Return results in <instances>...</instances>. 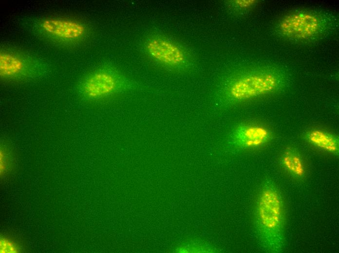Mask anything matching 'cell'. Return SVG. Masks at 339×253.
<instances>
[{
  "mask_svg": "<svg viewBox=\"0 0 339 253\" xmlns=\"http://www.w3.org/2000/svg\"><path fill=\"white\" fill-rule=\"evenodd\" d=\"M257 214L264 247L270 253L280 252L284 240V206L280 192L271 181L265 183L261 192Z\"/></svg>",
  "mask_w": 339,
  "mask_h": 253,
  "instance_id": "1",
  "label": "cell"
},
{
  "mask_svg": "<svg viewBox=\"0 0 339 253\" xmlns=\"http://www.w3.org/2000/svg\"><path fill=\"white\" fill-rule=\"evenodd\" d=\"M285 81L283 75L274 71L245 73L230 80L224 94L229 101H243L273 92L283 87Z\"/></svg>",
  "mask_w": 339,
  "mask_h": 253,
  "instance_id": "2",
  "label": "cell"
},
{
  "mask_svg": "<svg viewBox=\"0 0 339 253\" xmlns=\"http://www.w3.org/2000/svg\"><path fill=\"white\" fill-rule=\"evenodd\" d=\"M131 84L121 73L111 68H101L81 81L79 90L88 99H98L129 89Z\"/></svg>",
  "mask_w": 339,
  "mask_h": 253,
  "instance_id": "3",
  "label": "cell"
},
{
  "mask_svg": "<svg viewBox=\"0 0 339 253\" xmlns=\"http://www.w3.org/2000/svg\"><path fill=\"white\" fill-rule=\"evenodd\" d=\"M43 63L34 57L11 49L0 52V75L5 79H19L41 72Z\"/></svg>",
  "mask_w": 339,
  "mask_h": 253,
  "instance_id": "4",
  "label": "cell"
},
{
  "mask_svg": "<svg viewBox=\"0 0 339 253\" xmlns=\"http://www.w3.org/2000/svg\"><path fill=\"white\" fill-rule=\"evenodd\" d=\"M38 26L41 33L45 36L65 43L79 40L87 32L84 23L66 18H44L38 22Z\"/></svg>",
  "mask_w": 339,
  "mask_h": 253,
  "instance_id": "5",
  "label": "cell"
},
{
  "mask_svg": "<svg viewBox=\"0 0 339 253\" xmlns=\"http://www.w3.org/2000/svg\"><path fill=\"white\" fill-rule=\"evenodd\" d=\"M321 19L316 14L298 12L288 14L281 20L279 28L283 36L293 39H307L321 29Z\"/></svg>",
  "mask_w": 339,
  "mask_h": 253,
  "instance_id": "6",
  "label": "cell"
},
{
  "mask_svg": "<svg viewBox=\"0 0 339 253\" xmlns=\"http://www.w3.org/2000/svg\"><path fill=\"white\" fill-rule=\"evenodd\" d=\"M145 48L155 60L170 66L181 65L185 60L183 50L176 43L162 37H152L147 41Z\"/></svg>",
  "mask_w": 339,
  "mask_h": 253,
  "instance_id": "7",
  "label": "cell"
},
{
  "mask_svg": "<svg viewBox=\"0 0 339 253\" xmlns=\"http://www.w3.org/2000/svg\"><path fill=\"white\" fill-rule=\"evenodd\" d=\"M230 138L233 144L241 148H254L264 145L271 138L266 127L254 124H240L232 130Z\"/></svg>",
  "mask_w": 339,
  "mask_h": 253,
  "instance_id": "8",
  "label": "cell"
},
{
  "mask_svg": "<svg viewBox=\"0 0 339 253\" xmlns=\"http://www.w3.org/2000/svg\"><path fill=\"white\" fill-rule=\"evenodd\" d=\"M304 138L320 149L336 155L339 154V138L331 132L320 129H313L304 134Z\"/></svg>",
  "mask_w": 339,
  "mask_h": 253,
  "instance_id": "9",
  "label": "cell"
},
{
  "mask_svg": "<svg viewBox=\"0 0 339 253\" xmlns=\"http://www.w3.org/2000/svg\"><path fill=\"white\" fill-rule=\"evenodd\" d=\"M281 163L287 172L293 176L302 178L305 172L304 162L301 155L294 149L285 150L281 158Z\"/></svg>",
  "mask_w": 339,
  "mask_h": 253,
  "instance_id": "10",
  "label": "cell"
},
{
  "mask_svg": "<svg viewBox=\"0 0 339 253\" xmlns=\"http://www.w3.org/2000/svg\"><path fill=\"white\" fill-rule=\"evenodd\" d=\"M20 251V247L14 240L4 236L0 237V253H16Z\"/></svg>",
  "mask_w": 339,
  "mask_h": 253,
  "instance_id": "11",
  "label": "cell"
},
{
  "mask_svg": "<svg viewBox=\"0 0 339 253\" xmlns=\"http://www.w3.org/2000/svg\"><path fill=\"white\" fill-rule=\"evenodd\" d=\"M9 152L3 146L0 149V174H5L11 166V158Z\"/></svg>",
  "mask_w": 339,
  "mask_h": 253,
  "instance_id": "12",
  "label": "cell"
},
{
  "mask_svg": "<svg viewBox=\"0 0 339 253\" xmlns=\"http://www.w3.org/2000/svg\"><path fill=\"white\" fill-rule=\"evenodd\" d=\"M255 3V0H236L234 2L236 6L240 7H249L253 5Z\"/></svg>",
  "mask_w": 339,
  "mask_h": 253,
  "instance_id": "13",
  "label": "cell"
}]
</instances>
